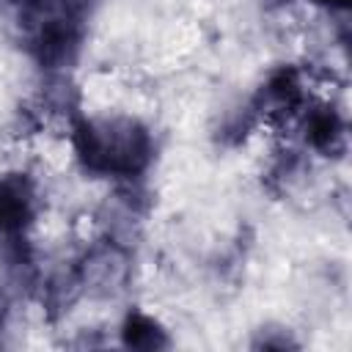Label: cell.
Segmentation results:
<instances>
[{"label":"cell","mask_w":352,"mask_h":352,"mask_svg":"<svg viewBox=\"0 0 352 352\" xmlns=\"http://www.w3.org/2000/svg\"><path fill=\"white\" fill-rule=\"evenodd\" d=\"M74 146L85 168L107 176H135L151 160V138L132 118L80 121Z\"/></svg>","instance_id":"obj_1"},{"label":"cell","mask_w":352,"mask_h":352,"mask_svg":"<svg viewBox=\"0 0 352 352\" xmlns=\"http://www.w3.org/2000/svg\"><path fill=\"white\" fill-rule=\"evenodd\" d=\"M126 275H129V256L124 253V248L118 242H104V245L94 248L77 272L80 286L91 289L96 294L118 292L124 286Z\"/></svg>","instance_id":"obj_2"},{"label":"cell","mask_w":352,"mask_h":352,"mask_svg":"<svg viewBox=\"0 0 352 352\" xmlns=\"http://www.w3.org/2000/svg\"><path fill=\"white\" fill-rule=\"evenodd\" d=\"M33 217V190L22 176L0 179V236L14 239Z\"/></svg>","instance_id":"obj_3"},{"label":"cell","mask_w":352,"mask_h":352,"mask_svg":"<svg viewBox=\"0 0 352 352\" xmlns=\"http://www.w3.org/2000/svg\"><path fill=\"white\" fill-rule=\"evenodd\" d=\"M344 124L341 118L330 110V107H322V110H314L305 121V138L314 148L330 154V151H338L344 146Z\"/></svg>","instance_id":"obj_4"},{"label":"cell","mask_w":352,"mask_h":352,"mask_svg":"<svg viewBox=\"0 0 352 352\" xmlns=\"http://www.w3.org/2000/svg\"><path fill=\"white\" fill-rule=\"evenodd\" d=\"M121 336H124V344L135 346V349H157V346L168 344L160 324L154 319H148L146 314H129L126 322H124Z\"/></svg>","instance_id":"obj_5"},{"label":"cell","mask_w":352,"mask_h":352,"mask_svg":"<svg viewBox=\"0 0 352 352\" xmlns=\"http://www.w3.org/2000/svg\"><path fill=\"white\" fill-rule=\"evenodd\" d=\"M6 311H8V300H6V294H0V322L6 319Z\"/></svg>","instance_id":"obj_6"},{"label":"cell","mask_w":352,"mask_h":352,"mask_svg":"<svg viewBox=\"0 0 352 352\" xmlns=\"http://www.w3.org/2000/svg\"><path fill=\"white\" fill-rule=\"evenodd\" d=\"M316 3H327V6H346L349 0H316Z\"/></svg>","instance_id":"obj_7"}]
</instances>
